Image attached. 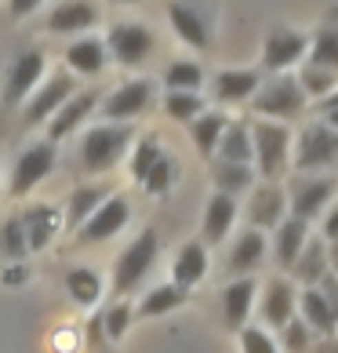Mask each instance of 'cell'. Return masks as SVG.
Instances as JSON below:
<instances>
[{"label":"cell","instance_id":"6da1fadb","mask_svg":"<svg viewBox=\"0 0 338 353\" xmlns=\"http://www.w3.org/2000/svg\"><path fill=\"white\" fill-rule=\"evenodd\" d=\"M251 139H255V164H258V175L266 182H277L291 164V153H295V139H291V128L284 121H255L251 124Z\"/></svg>","mask_w":338,"mask_h":353},{"label":"cell","instance_id":"7a4b0ae2","mask_svg":"<svg viewBox=\"0 0 338 353\" xmlns=\"http://www.w3.org/2000/svg\"><path fill=\"white\" fill-rule=\"evenodd\" d=\"M157 255H160V237L157 230H142L138 237L116 255V266H113V295H131L135 288L149 277V270L157 266Z\"/></svg>","mask_w":338,"mask_h":353},{"label":"cell","instance_id":"3957f363","mask_svg":"<svg viewBox=\"0 0 338 353\" xmlns=\"http://www.w3.org/2000/svg\"><path fill=\"white\" fill-rule=\"evenodd\" d=\"M131 124H98L87 128V135L81 142V164L84 172H109L120 157L131 150Z\"/></svg>","mask_w":338,"mask_h":353},{"label":"cell","instance_id":"277c9868","mask_svg":"<svg viewBox=\"0 0 338 353\" xmlns=\"http://www.w3.org/2000/svg\"><path fill=\"white\" fill-rule=\"evenodd\" d=\"M251 110L262 113V117H273V121H295V117L306 110V91L298 84V77L277 73L269 84H262L255 91Z\"/></svg>","mask_w":338,"mask_h":353},{"label":"cell","instance_id":"5b68a950","mask_svg":"<svg viewBox=\"0 0 338 353\" xmlns=\"http://www.w3.org/2000/svg\"><path fill=\"white\" fill-rule=\"evenodd\" d=\"M291 161L298 172H320L338 164V132L331 124H306L295 142Z\"/></svg>","mask_w":338,"mask_h":353},{"label":"cell","instance_id":"8992f818","mask_svg":"<svg viewBox=\"0 0 338 353\" xmlns=\"http://www.w3.org/2000/svg\"><path fill=\"white\" fill-rule=\"evenodd\" d=\"M335 186L338 182L331 175H309V172H298L288 186V204H291V215L313 222L320 219L324 212L331 208V197H335Z\"/></svg>","mask_w":338,"mask_h":353},{"label":"cell","instance_id":"52a82bcc","mask_svg":"<svg viewBox=\"0 0 338 353\" xmlns=\"http://www.w3.org/2000/svg\"><path fill=\"white\" fill-rule=\"evenodd\" d=\"M55 164H59V150L51 139L33 142L30 150H22V157L15 161V168H11V197L33 193L51 172H55Z\"/></svg>","mask_w":338,"mask_h":353},{"label":"cell","instance_id":"ba28073f","mask_svg":"<svg viewBox=\"0 0 338 353\" xmlns=\"http://www.w3.org/2000/svg\"><path fill=\"white\" fill-rule=\"evenodd\" d=\"M153 33L149 26L142 22H113L109 26V37H106V48L109 55L120 62V66H142L149 55H153Z\"/></svg>","mask_w":338,"mask_h":353},{"label":"cell","instance_id":"9c48e42d","mask_svg":"<svg viewBox=\"0 0 338 353\" xmlns=\"http://www.w3.org/2000/svg\"><path fill=\"white\" fill-rule=\"evenodd\" d=\"M76 95V81L73 73H55L25 99V124H47L66 102Z\"/></svg>","mask_w":338,"mask_h":353},{"label":"cell","instance_id":"30bf717a","mask_svg":"<svg viewBox=\"0 0 338 353\" xmlns=\"http://www.w3.org/2000/svg\"><path fill=\"white\" fill-rule=\"evenodd\" d=\"M44 81V51H19L15 62L8 70V81H4V106H19L33 95L36 88Z\"/></svg>","mask_w":338,"mask_h":353},{"label":"cell","instance_id":"8fae6325","mask_svg":"<svg viewBox=\"0 0 338 353\" xmlns=\"http://www.w3.org/2000/svg\"><path fill=\"white\" fill-rule=\"evenodd\" d=\"M153 106V81H127L102 99V117L113 124H127Z\"/></svg>","mask_w":338,"mask_h":353},{"label":"cell","instance_id":"7c38bea8","mask_svg":"<svg viewBox=\"0 0 338 353\" xmlns=\"http://www.w3.org/2000/svg\"><path fill=\"white\" fill-rule=\"evenodd\" d=\"M127 219H131V204H127L124 197H116V193H109V197L102 201L98 212L91 215L81 230H76V244H102V241H109V237H116V233L127 226Z\"/></svg>","mask_w":338,"mask_h":353},{"label":"cell","instance_id":"4fadbf2b","mask_svg":"<svg viewBox=\"0 0 338 353\" xmlns=\"http://www.w3.org/2000/svg\"><path fill=\"white\" fill-rule=\"evenodd\" d=\"M258 313H262L266 328H284L288 321H295L298 313V288L288 277H269L262 288V303H258Z\"/></svg>","mask_w":338,"mask_h":353},{"label":"cell","instance_id":"5bb4252c","mask_svg":"<svg viewBox=\"0 0 338 353\" xmlns=\"http://www.w3.org/2000/svg\"><path fill=\"white\" fill-rule=\"evenodd\" d=\"M291 215V204H288V190L277 186V182H262L251 201H248V222L255 230H277L284 219Z\"/></svg>","mask_w":338,"mask_h":353},{"label":"cell","instance_id":"9a60e30c","mask_svg":"<svg viewBox=\"0 0 338 353\" xmlns=\"http://www.w3.org/2000/svg\"><path fill=\"white\" fill-rule=\"evenodd\" d=\"M302 55H306V33H295V30H288V26H273V30L266 33L262 66H266L269 73L291 70Z\"/></svg>","mask_w":338,"mask_h":353},{"label":"cell","instance_id":"2e32d148","mask_svg":"<svg viewBox=\"0 0 338 353\" xmlns=\"http://www.w3.org/2000/svg\"><path fill=\"white\" fill-rule=\"evenodd\" d=\"M167 19H171L182 44H189L197 51H204L211 44V26H207L204 11L193 4V0H171V4H167Z\"/></svg>","mask_w":338,"mask_h":353},{"label":"cell","instance_id":"e0dca14e","mask_svg":"<svg viewBox=\"0 0 338 353\" xmlns=\"http://www.w3.org/2000/svg\"><path fill=\"white\" fill-rule=\"evenodd\" d=\"M98 106H102V95H98V91H76V95L66 102V106H62V110L47 121V139H51V142L70 139Z\"/></svg>","mask_w":338,"mask_h":353},{"label":"cell","instance_id":"ac0fdd59","mask_svg":"<svg viewBox=\"0 0 338 353\" xmlns=\"http://www.w3.org/2000/svg\"><path fill=\"white\" fill-rule=\"evenodd\" d=\"M266 252H269V241H266V230H244L229 248V259H226V270L233 277H251V273L266 263Z\"/></svg>","mask_w":338,"mask_h":353},{"label":"cell","instance_id":"d6986e66","mask_svg":"<svg viewBox=\"0 0 338 353\" xmlns=\"http://www.w3.org/2000/svg\"><path fill=\"white\" fill-rule=\"evenodd\" d=\"M237 212H240L237 197H233V193L215 190V197L207 201V208H204V226H200L204 244H222L229 237L233 222H237Z\"/></svg>","mask_w":338,"mask_h":353},{"label":"cell","instance_id":"ffe728a7","mask_svg":"<svg viewBox=\"0 0 338 353\" xmlns=\"http://www.w3.org/2000/svg\"><path fill=\"white\" fill-rule=\"evenodd\" d=\"M91 26H98V8L91 0H62L55 4V11L47 15V33H84Z\"/></svg>","mask_w":338,"mask_h":353},{"label":"cell","instance_id":"44dd1931","mask_svg":"<svg viewBox=\"0 0 338 353\" xmlns=\"http://www.w3.org/2000/svg\"><path fill=\"white\" fill-rule=\"evenodd\" d=\"M306 241H309V222L298 219V215H288L277 226V237H273V259H277V266L291 273V266L298 263Z\"/></svg>","mask_w":338,"mask_h":353},{"label":"cell","instance_id":"7402d4cb","mask_svg":"<svg viewBox=\"0 0 338 353\" xmlns=\"http://www.w3.org/2000/svg\"><path fill=\"white\" fill-rule=\"evenodd\" d=\"M255 299H258V284L255 277H237L226 292H222V317H226V328L240 332L248 324L251 310H255Z\"/></svg>","mask_w":338,"mask_h":353},{"label":"cell","instance_id":"603a6c76","mask_svg":"<svg viewBox=\"0 0 338 353\" xmlns=\"http://www.w3.org/2000/svg\"><path fill=\"white\" fill-rule=\"evenodd\" d=\"M109 62V48L106 41H98V37H81V41H73L66 48V66L70 73H81V77H98L106 70Z\"/></svg>","mask_w":338,"mask_h":353},{"label":"cell","instance_id":"cb8c5ba5","mask_svg":"<svg viewBox=\"0 0 338 353\" xmlns=\"http://www.w3.org/2000/svg\"><path fill=\"white\" fill-rule=\"evenodd\" d=\"M291 273H295V281L302 284V288L320 284V281L331 273L328 241H324V237H309V241H306V248H302V255H298V263L291 266Z\"/></svg>","mask_w":338,"mask_h":353},{"label":"cell","instance_id":"d4e9b609","mask_svg":"<svg viewBox=\"0 0 338 353\" xmlns=\"http://www.w3.org/2000/svg\"><path fill=\"white\" fill-rule=\"evenodd\" d=\"M298 310H302V321L313 328L317 335H335L338 332V313L331 310V303L324 299V292L313 284V288H302L298 292Z\"/></svg>","mask_w":338,"mask_h":353},{"label":"cell","instance_id":"484cf974","mask_svg":"<svg viewBox=\"0 0 338 353\" xmlns=\"http://www.w3.org/2000/svg\"><path fill=\"white\" fill-rule=\"evenodd\" d=\"M207 244L204 241H189V244H182L178 248V255H175V263H171V281L182 284V288H193V284H200L207 277Z\"/></svg>","mask_w":338,"mask_h":353},{"label":"cell","instance_id":"4316f807","mask_svg":"<svg viewBox=\"0 0 338 353\" xmlns=\"http://www.w3.org/2000/svg\"><path fill=\"white\" fill-rule=\"evenodd\" d=\"M109 197V186H98V182H87V186H76L66 201V226L76 233L102 208V201Z\"/></svg>","mask_w":338,"mask_h":353},{"label":"cell","instance_id":"83f0119b","mask_svg":"<svg viewBox=\"0 0 338 353\" xmlns=\"http://www.w3.org/2000/svg\"><path fill=\"white\" fill-rule=\"evenodd\" d=\"M262 88V81H258L255 70H222L215 77V99L218 102H248L255 99V91Z\"/></svg>","mask_w":338,"mask_h":353},{"label":"cell","instance_id":"f1b7e54d","mask_svg":"<svg viewBox=\"0 0 338 353\" xmlns=\"http://www.w3.org/2000/svg\"><path fill=\"white\" fill-rule=\"evenodd\" d=\"M186 299H189V288H182V284H157V288H149L146 295H142V303H138V317H164V313H171L178 306H186Z\"/></svg>","mask_w":338,"mask_h":353},{"label":"cell","instance_id":"f546056e","mask_svg":"<svg viewBox=\"0 0 338 353\" xmlns=\"http://www.w3.org/2000/svg\"><path fill=\"white\" fill-rule=\"evenodd\" d=\"M218 161H233V164H251L255 161V139L251 128L240 121H229V128L218 139Z\"/></svg>","mask_w":338,"mask_h":353},{"label":"cell","instance_id":"4dcf8cb0","mask_svg":"<svg viewBox=\"0 0 338 353\" xmlns=\"http://www.w3.org/2000/svg\"><path fill=\"white\" fill-rule=\"evenodd\" d=\"M226 128H229V117L218 113V110H204L197 121L189 124V135H193V142H197L200 157H215L218 153V139H222Z\"/></svg>","mask_w":338,"mask_h":353},{"label":"cell","instance_id":"1f68e13d","mask_svg":"<svg viewBox=\"0 0 338 353\" xmlns=\"http://www.w3.org/2000/svg\"><path fill=\"white\" fill-rule=\"evenodd\" d=\"M22 222H25V237H30V248H33V252L47 248L51 237L59 233V212H55L51 204H36V208H30V212L22 215Z\"/></svg>","mask_w":338,"mask_h":353},{"label":"cell","instance_id":"d6a6232c","mask_svg":"<svg viewBox=\"0 0 338 353\" xmlns=\"http://www.w3.org/2000/svg\"><path fill=\"white\" fill-rule=\"evenodd\" d=\"M66 292L76 306H95L102 299V277L87 266H76L66 273Z\"/></svg>","mask_w":338,"mask_h":353},{"label":"cell","instance_id":"836d02e7","mask_svg":"<svg viewBox=\"0 0 338 353\" xmlns=\"http://www.w3.org/2000/svg\"><path fill=\"white\" fill-rule=\"evenodd\" d=\"M215 190H222V193H244L255 182V172H251V164H233V161H218L215 164Z\"/></svg>","mask_w":338,"mask_h":353},{"label":"cell","instance_id":"e575fe53","mask_svg":"<svg viewBox=\"0 0 338 353\" xmlns=\"http://www.w3.org/2000/svg\"><path fill=\"white\" fill-rule=\"evenodd\" d=\"M164 113L178 124H193L204 113V99L197 91H167L164 95Z\"/></svg>","mask_w":338,"mask_h":353},{"label":"cell","instance_id":"d590c367","mask_svg":"<svg viewBox=\"0 0 338 353\" xmlns=\"http://www.w3.org/2000/svg\"><path fill=\"white\" fill-rule=\"evenodd\" d=\"M298 84H302L306 95L324 99V95H331V91H335V84H338V70H324V66H313V62H306L302 73H298Z\"/></svg>","mask_w":338,"mask_h":353},{"label":"cell","instance_id":"8d00e7d4","mask_svg":"<svg viewBox=\"0 0 338 353\" xmlns=\"http://www.w3.org/2000/svg\"><path fill=\"white\" fill-rule=\"evenodd\" d=\"M164 84H167V91H197V88L204 84V70L197 66V62L178 59V62H171V66H167Z\"/></svg>","mask_w":338,"mask_h":353},{"label":"cell","instance_id":"74e56055","mask_svg":"<svg viewBox=\"0 0 338 353\" xmlns=\"http://www.w3.org/2000/svg\"><path fill=\"white\" fill-rule=\"evenodd\" d=\"M309 62L324 70H338V30H317L313 44H309Z\"/></svg>","mask_w":338,"mask_h":353},{"label":"cell","instance_id":"f35d334b","mask_svg":"<svg viewBox=\"0 0 338 353\" xmlns=\"http://www.w3.org/2000/svg\"><path fill=\"white\" fill-rule=\"evenodd\" d=\"M277 343H280L284 353H313V328H309L302 317H295L280 328Z\"/></svg>","mask_w":338,"mask_h":353},{"label":"cell","instance_id":"ab89813d","mask_svg":"<svg viewBox=\"0 0 338 353\" xmlns=\"http://www.w3.org/2000/svg\"><path fill=\"white\" fill-rule=\"evenodd\" d=\"M30 237H25V222L22 219H8L4 226H0V255L8 259H22L30 255Z\"/></svg>","mask_w":338,"mask_h":353},{"label":"cell","instance_id":"60d3db41","mask_svg":"<svg viewBox=\"0 0 338 353\" xmlns=\"http://www.w3.org/2000/svg\"><path fill=\"white\" fill-rule=\"evenodd\" d=\"M131 321H135V310H131V303H113L106 313H102V332H106V339H124L127 335V328H131Z\"/></svg>","mask_w":338,"mask_h":353},{"label":"cell","instance_id":"b9f144b4","mask_svg":"<svg viewBox=\"0 0 338 353\" xmlns=\"http://www.w3.org/2000/svg\"><path fill=\"white\" fill-rule=\"evenodd\" d=\"M160 157H164V150H160V142H157V139H153V135H149V139H142L138 146L131 150V179L142 182V179L149 175V168L160 161Z\"/></svg>","mask_w":338,"mask_h":353},{"label":"cell","instance_id":"7bdbcfd3","mask_svg":"<svg viewBox=\"0 0 338 353\" xmlns=\"http://www.w3.org/2000/svg\"><path fill=\"white\" fill-rule=\"evenodd\" d=\"M240 353H284V350H280V343L266 328L244 324V328H240Z\"/></svg>","mask_w":338,"mask_h":353},{"label":"cell","instance_id":"ee69618b","mask_svg":"<svg viewBox=\"0 0 338 353\" xmlns=\"http://www.w3.org/2000/svg\"><path fill=\"white\" fill-rule=\"evenodd\" d=\"M175 172H178V168H175V161H171V157H160V161L149 168V175L142 179V186H146V193H157V197H160V193H167V190H171Z\"/></svg>","mask_w":338,"mask_h":353},{"label":"cell","instance_id":"f6af8a7d","mask_svg":"<svg viewBox=\"0 0 338 353\" xmlns=\"http://www.w3.org/2000/svg\"><path fill=\"white\" fill-rule=\"evenodd\" d=\"M317 288L324 292V299H328V303H331V310L338 313V273L331 270V273H328V277H324V281H320Z\"/></svg>","mask_w":338,"mask_h":353},{"label":"cell","instance_id":"bcb514c9","mask_svg":"<svg viewBox=\"0 0 338 353\" xmlns=\"http://www.w3.org/2000/svg\"><path fill=\"white\" fill-rule=\"evenodd\" d=\"M41 4L44 0H8V11H11V19H25V15H33Z\"/></svg>","mask_w":338,"mask_h":353},{"label":"cell","instance_id":"7dc6e473","mask_svg":"<svg viewBox=\"0 0 338 353\" xmlns=\"http://www.w3.org/2000/svg\"><path fill=\"white\" fill-rule=\"evenodd\" d=\"M324 241H328V244L338 241V204L324 212Z\"/></svg>","mask_w":338,"mask_h":353},{"label":"cell","instance_id":"c3c4849f","mask_svg":"<svg viewBox=\"0 0 338 353\" xmlns=\"http://www.w3.org/2000/svg\"><path fill=\"white\" fill-rule=\"evenodd\" d=\"M328 110H338V88L331 91V95L320 99V113H328Z\"/></svg>","mask_w":338,"mask_h":353},{"label":"cell","instance_id":"681fc988","mask_svg":"<svg viewBox=\"0 0 338 353\" xmlns=\"http://www.w3.org/2000/svg\"><path fill=\"white\" fill-rule=\"evenodd\" d=\"M313 353H338V343H335V335H328L320 346H313Z\"/></svg>","mask_w":338,"mask_h":353},{"label":"cell","instance_id":"f907efd6","mask_svg":"<svg viewBox=\"0 0 338 353\" xmlns=\"http://www.w3.org/2000/svg\"><path fill=\"white\" fill-rule=\"evenodd\" d=\"M328 255H331V270L338 273V241H335V244H328Z\"/></svg>","mask_w":338,"mask_h":353},{"label":"cell","instance_id":"816d5d0a","mask_svg":"<svg viewBox=\"0 0 338 353\" xmlns=\"http://www.w3.org/2000/svg\"><path fill=\"white\" fill-rule=\"evenodd\" d=\"M324 124H331L335 132H338V110H328V113H324Z\"/></svg>","mask_w":338,"mask_h":353},{"label":"cell","instance_id":"f5cc1de1","mask_svg":"<svg viewBox=\"0 0 338 353\" xmlns=\"http://www.w3.org/2000/svg\"><path fill=\"white\" fill-rule=\"evenodd\" d=\"M113 4H138V0H113Z\"/></svg>","mask_w":338,"mask_h":353}]
</instances>
